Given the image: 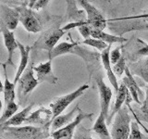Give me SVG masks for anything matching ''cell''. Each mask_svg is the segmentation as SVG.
<instances>
[{"mask_svg": "<svg viewBox=\"0 0 148 139\" xmlns=\"http://www.w3.org/2000/svg\"><path fill=\"white\" fill-rule=\"evenodd\" d=\"M131 125L132 119L128 109L126 107H122V109L116 114L110 130L112 139H128L131 133Z\"/></svg>", "mask_w": 148, "mask_h": 139, "instance_id": "1", "label": "cell"}, {"mask_svg": "<svg viewBox=\"0 0 148 139\" xmlns=\"http://www.w3.org/2000/svg\"><path fill=\"white\" fill-rule=\"evenodd\" d=\"M8 136L16 139H47L48 127H36L32 125L18 127H5Z\"/></svg>", "mask_w": 148, "mask_h": 139, "instance_id": "2", "label": "cell"}, {"mask_svg": "<svg viewBox=\"0 0 148 139\" xmlns=\"http://www.w3.org/2000/svg\"><path fill=\"white\" fill-rule=\"evenodd\" d=\"M17 8L20 12V21L26 31L32 34H37L42 31L40 18L37 16L34 10L28 7V1H21Z\"/></svg>", "mask_w": 148, "mask_h": 139, "instance_id": "3", "label": "cell"}, {"mask_svg": "<svg viewBox=\"0 0 148 139\" xmlns=\"http://www.w3.org/2000/svg\"><path fill=\"white\" fill-rule=\"evenodd\" d=\"M88 88H89V85H81L79 88H77L75 91L69 93V94L66 96L56 97L49 105L50 109L52 110V113H53V120L55 118H57L58 116L61 115L63 111L66 109L74 100H76L78 97L82 96L83 93H84Z\"/></svg>", "mask_w": 148, "mask_h": 139, "instance_id": "4", "label": "cell"}, {"mask_svg": "<svg viewBox=\"0 0 148 139\" xmlns=\"http://www.w3.org/2000/svg\"><path fill=\"white\" fill-rule=\"evenodd\" d=\"M64 34L65 32L60 28H50L39 36V38L32 45V48L46 50L49 54L55 48V46L58 45V42L64 35Z\"/></svg>", "mask_w": 148, "mask_h": 139, "instance_id": "5", "label": "cell"}, {"mask_svg": "<svg viewBox=\"0 0 148 139\" xmlns=\"http://www.w3.org/2000/svg\"><path fill=\"white\" fill-rule=\"evenodd\" d=\"M79 3L86 13L88 25L94 30L104 31V29L106 27V24H108V21L106 20V18L103 16L101 11L86 0H81V1H79Z\"/></svg>", "mask_w": 148, "mask_h": 139, "instance_id": "6", "label": "cell"}, {"mask_svg": "<svg viewBox=\"0 0 148 139\" xmlns=\"http://www.w3.org/2000/svg\"><path fill=\"white\" fill-rule=\"evenodd\" d=\"M92 116H94V113H86L80 109L76 118L74 119L72 122L51 133V137L53 139H72L74 137L76 128L81 124L82 120L84 119H92Z\"/></svg>", "mask_w": 148, "mask_h": 139, "instance_id": "7", "label": "cell"}, {"mask_svg": "<svg viewBox=\"0 0 148 139\" xmlns=\"http://www.w3.org/2000/svg\"><path fill=\"white\" fill-rule=\"evenodd\" d=\"M0 21L9 31L13 32L20 22V12L18 8H11L5 4H0Z\"/></svg>", "mask_w": 148, "mask_h": 139, "instance_id": "8", "label": "cell"}, {"mask_svg": "<svg viewBox=\"0 0 148 139\" xmlns=\"http://www.w3.org/2000/svg\"><path fill=\"white\" fill-rule=\"evenodd\" d=\"M18 92L20 96H27L31 92L34 91V88L38 85V80L34 77V71L32 63L27 67L26 71L22 74L21 79L18 82Z\"/></svg>", "mask_w": 148, "mask_h": 139, "instance_id": "9", "label": "cell"}, {"mask_svg": "<svg viewBox=\"0 0 148 139\" xmlns=\"http://www.w3.org/2000/svg\"><path fill=\"white\" fill-rule=\"evenodd\" d=\"M95 82L97 87H98V91L100 95V108H101L100 112L103 113L106 120H108L109 114V106H110L113 93L111 88L108 85H106V83H105V81L101 76H97L95 78Z\"/></svg>", "mask_w": 148, "mask_h": 139, "instance_id": "10", "label": "cell"}, {"mask_svg": "<svg viewBox=\"0 0 148 139\" xmlns=\"http://www.w3.org/2000/svg\"><path fill=\"white\" fill-rule=\"evenodd\" d=\"M53 120V113L50 109L41 107L40 109L32 112L25 120V123L28 124H38L42 127L51 126V122Z\"/></svg>", "mask_w": 148, "mask_h": 139, "instance_id": "11", "label": "cell"}, {"mask_svg": "<svg viewBox=\"0 0 148 139\" xmlns=\"http://www.w3.org/2000/svg\"><path fill=\"white\" fill-rule=\"evenodd\" d=\"M34 71L36 72V77L39 83L46 82L51 85H56L58 81V78L53 72L52 60L40 63L38 66L34 67Z\"/></svg>", "mask_w": 148, "mask_h": 139, "instance_id": "12", "label": "cell"}, {"mask_svg": "<svg viewBox=\"0 0 148 139\" xmlns=\"http://www.w3.org/2000/svg\"><path fill=\"white\" fill-rule=\"evenodd\" d=\"M0 28H1V32L3 34L4 44L8 51V59H7V61L5 62V64L6 65L8 64V65H11V66H14L12 58H13L14 52H15V50L18 48V41L15 38L14 32L9 31L1 21H0Z\"/></svg>", "mask_w": 148, "mask_h": 139, "instance_id": "13", "label": "cell"}, {"mask_svg": "<svg viewBox=\"0 0 148 139\" xmlns=\"http://www.w3.org/2000/svg\"><path fill=\"white\" fill-rule=\"evenodd\" d=\"M122 83L125 85V86L127 87V89L129 90L130 94H131L132 100L134 102H136L137 104L141 105V97H143V92L140 88V86L138 85V83H136L135 79H134L133 75L132 72H130V69L127 66L126 70H125V77L123 78Z\"/></svg>", "mask_w": 148, "mask_h": 139, "instance_id": "14", "label": "cell"}, {"mask_svg": "<svg viewBox=\"0 0 148 139\" xmlns=\"http://www.w3.org/2000/svg\"><path fill=\"white\" fill-rule=\"evenodd\" d=\"M110 48H111V45H108V48H106L103 52L101 53V60H102V64L106 70V75H108V81L111 83V85L113 86L115 92L117 93L119 90V85L118 83V79L114 74L113 69L111 67V62H110V58H109V54H110Z\"/></svg>", "mask_w": 148, "mask_h": 139, "instance_id": "15", "label": "cell"}, {"mask_svg": "<svg viewBox=\"0 0 148 139\" xmlns=\"http://www.w3.org/2000/svg\"><path fill=\"white\" fill-rule=\"evenodd\" d=\"M18 50H20V53H21V61H20V65H18V67L15 78H14V81H13V83L15 85L18 83V82L21 79V75L26 71L27 66H28V62H29L30 52H31V49H32L31 46H29V45L24 46L18 41Z\"/></svg>", "mask_w": 148, "mask_h": 139, "instance_id": "16", "label": "cell"}, {"mask_svg": "<svg viewBox=\"0 0 148 139\" xmlns=\"http://www.w3.org/2000/svg\"><path fill=\"white\" fill-rule=\"evenodd\" d=\"M128 93H129V90L127 89V87L125 86L123 83L121 85H119V90L116 93V94H117L116 95V101L114 103V106L112 107V109H111V111L108 114V118L106 120V124H110L114 116H116V114L122 109L124 102L126 101Z\"/></svg>", "mask_w": 148, "mask_h": 139, "instance_id": "17", "label": "cell"}, {"mask_svg": "<svg viewBox=\"0 0 148 139\" xmlns=\"http://www.w3.org/2000/svg\"><path fill=\"white\" fill-rule=\"evenodd\" d=\"M79 109H80V108H79V105H77L75 108L69 111V113L64 114V115H59L57 118H55L52 120V122H51V131H52V133L72 122L74 119L76 118V116L78 114L77 112H79Z\"/></svg>", "mask_w": 148, "mask_h": 139, "instance_id": "18", "label": "cell"}, {"mask_svg": "<svg viewBox=\"0 0 148 139\" xmlns=\"http://www.w3.org/2000/svg\"><path fill=\"white\" fill-rule=\"evenodd\" d=\"M80 42H62V43L58 44L55 46V48L48 54L49 60H52L53 58L58 57V56L65 55V54H75L77 46L80 45Z\"/></svg>", "mask_w": 148, "mask_h": 139, "instance_id": "19", "label": "cell"}, {"mask_svg": "<svg viewBox=\"0 0 148 139\" xmlns=\"http://www.w3.org/2000/svg\"><path fill=\"white\" fill-rule=\"evenodd\" d=\"M34 102H32L29 106H27L26 108H24L21 111H20V112H18L14 116H12L8 122L3 123L1 126L4 128L5 127H18V126H20V125H21L23 122H25V120L28 118V116L31 114L30 112H31L32 109L34 108Z\"/></svg>", "mask_w": 148, "mask_h": 139, "instance_id": "20", "label": "cell"}, {"mask_svg": "<svg viewBox=\"0 0 148 139\" xmlns=\"http://www.w3.org/2000/svg\"><path fill=\"white\" fill-rule=\"evenodd\" d=\"M128 67L132 75L141 77L146 83H148V58H143L137 62L132 63Z\"/></svg>", "mask_w": 148, "mask_h": 139, "instance_id": "21", "label": "cell"}, {"mask_svg": "<svg viewBox=\"0 0 148 139\" xmlns=\"http://www.w3.org/2000/svg\"><path fill=\"white\" fill-rule=\"evenodd\" d=\"M91 37L103 41L108 45H112L113 43H124V42L129 41L127 38H124L122 36L110 34H108V32H105L104 31H98V30H94V29L92 30Z\"/></svg>", "mask_w": 148, "mask_h": 139, "instance_id": "22", "label": "cell"}, {"mask_svg": "<svg viewBox=\"0 0 148 139\" xmlns=\"http://www.w3.org/2000/svg\"><path fill=\"white\" fill-rule=\"evenodd\" d=\"M106 122V118L105 117L103 113L100 112L98 118L96 119L94 124L92 130L100 137V139H112L110 132L108 129V124Z\"/></svg>", "mask_w": 148, "mask_h": 139, "instance_id": "23", "label": "cell"}, {"mask_svg": "<svg viewBox=\"0 0 148 139\" xmlns=\"http://www.w3.org/2000/svg\"><path fill=\"white\" fill-rule=\"evenodd\" d=\"M7 65L3 63L4 71H5V82H4V100H5V106L12 103L15 100V85L8 80V73H7Z\"/></svg>", "mask_w": 148, "mask_h": 139, "instance_id": "24", "label": "cell"}, {"mask_svg": "<svg viewBox=\"0 0 148 139\" xmlns=\"http://www.w3.org/2000/svg\"><path fill=\"white\" fill-rule=\"evenodd\" d=\"M75 1H67L68 8H67V16L69 20H74V21H80L86 20L84 10H78L76 8Z\"/></svg>", "mask_w": 148, "mask_h": 139, "instance_id": "25", "label": "cell"}, {"mask_svg": "<svg viewBox=\"0 0 148 139\" xmlns=\"http://www.w3.org/2000/svg\"><path fill=\"white\" fill-rule=\"evenodd\" d=\"M18 109V106L15 103V102H12V103L5 106V109L3 111V114L1 115V117H0V125H2L3 123L8 122L12 116L15 115Z\"/></svg>", "mask_w": 148, "mask_h": 139, "instance_id": "26", "label": "cell"}, {"mask_svg": "<svg viewBox=\"0 0 148 139\" xmlns=\"http://www.w3.org/2000/svg\"><path fill=\"white\" fill-rule=\"evenodd\" d=\"M82 44L83 45H89V46H92V47H95L96 48L97 50L99 51H103L108 47V45L106 43H105V42L101 41V40H98V39H95V38H92V37H91V38L89 39H85L83 40L82 42H81Z\"/></svg>", "mask_w": 148, "mask_h": 139, "instance_id": "27", "label": "cell"}, {"mask_svg": "<svg viewBox=\"0 0 148 139\" xmlns=\"http://www.w3.org/2000/svg\"><path fill=\"white\" fill-rule=\"evenodd\" d=\"M128 139H148V137L145 136L141 132L140 128H139V125L136 122H132L131 133H130V136Z\"/></svg>", "mask_w": 148, "mask_h": 139, "instance_id": "28", "label": "cell"}, {"mask_svg": "<svg viewBox=\"0 0 148 139\" xmlns=\"http://www.w3.org/2000/svg\"><path fill=\"white\" fill-rule=\"evenodd\" d=\"M136 55L138 57L148 56V44L140 38L136 39Z\"/></svg>", "mask_w": 148, "mask_h": 139, "instance_id": "29", "label": "cell"}, {"mask_svg": "<svg viewBox=\"0 0 148 139\" xmlns=\"http://www.w3.org/2000/svg\"><path fill=\"white\" fill-rule=\"evenodd\" d=\"M127 68L126 65V60H125L124 57H122L119 59V61L117 62L115 65H113V72L114 74L116 75V77H120L122 74L125 72V70Z\"/></svg>", "mask_w": 148, "mask_h": 139, "instance_id": "30", "label": "cell"}, {"mask_svg": "<svg viewBox=\"0 0 148 139\" xmlns=\"http://www.w3.org/2000/svg\"><path fill=\"white\" fill-rule=\"evenodd\" d=\"M141 120L148 122V86L146 87L145 92V98L143 102V105L141 107Z\"/></svg>", "mask_w": 148, "mask_h": 139, "instance_id": "31", "label": "cell"}, {"mask_svg": "<svg viewBox=\"0 0 148 139\" xmlns=\"http://www.w3.org/2000/svg\"><path fill=\"white\" fill-rule=\"evenodd\" d=\"M48 0H38V1H28V7L32 10H40L48 5Z\"/></svg>", "mask_w": 148, "mask_h": 139, "instance_id": "32", "label": "cell"}, {"mask_svg": "<svg viewBox=\"0 0 148 139\" xmlns=\"http://www.w3.org/2000/svg\"><path fill=\"white\" fill-rule=\"evenodd\" d=\"M122 58L121 52H120V47H115L113 50H110V54H109V58H110V62L113 65H115L117 62L119 61V59Z\"/></svg>", "mask_w": 148, "mask_h": 139, "instance_id": "33", "label": "cell"}, {"mask_svg": "<svg viewBox=\"0 0 148 139\" xmlns=\"http://www.w3.org/2000/svg\"><path fill=\"white\" fill-rule=\"evenodd\" d=\"M73 139H95V138H92L91 136L89 130H86L82 126H81V128L76 132Z\"/></svg>", "mask_w": 148, "mask_h": 139, "instance_id": "34", "label": "cell"}, {"mask_svg": "<svg viewBox=\"0 0 148 139\" xmlns=\"http://www.w3.org/2000/svg\"><path fill=\"white\" fill-rule=\"evenodd\" d=\"M78 30H79V32H80V34H82V36L84 38V40L91 38V34H92V29L89 25H84V26L79 27Z\"/></svg>", "mask_w": 148, "mask_h": 139, "instance_id": "35", "label": "cell"}, {"mask_svg": "<svg viewBox=\"0 0 148 139\" xmlns=\"http://www.w3.org/2000/svg\"><path fill=\"white\" fill-rule=\"evenodd\" d=\"M1 78V77H0ZM4 90V83H2V81H1V79H0V93H2Z\"/></svg>", "mask_w": 148, "mask_h": 139, "instance_id": "36", "label": "cell"}, {"mask_svg": "<svg viewBox=\"0 0 148 139\" xmlns=\"http://www.w3.org/2000/svg\"><path fill=\"white\" fill-rule=\"evenodd\" d=\"M2 108H3V103H2V101H1V99H0V111H1Z\"/></svg>", "mask_w": 148, "mask_h": 139, "instance_id": "37", "label": "cell"}, {"mask_svg": "<svg viewBox=\"0 0 148 139\" xmlns=\"http://www.w3.org/2000/svg\"><path fill=\"white\" fill-rule=\"evenodd\" d=\"M143 128H145V127H143ZM145 131H146V133H148V130H147V129H146V128H145Z\"/></svg>", "mask_w": 148, "mask_h": 139, "instance_id": "38", "label": "cell"}, {"mask_svg": "<svg viewBox=\"0 0 148 139\" xmlns=\"http://www.w3.org/2000/svg\"><path fill=\"white\" fill-rule=\"evenodd\" d=\"M47 139H53V138H47Z\"/></svg>", "mask_w": 148, "mask_h": 139, "instance_id": "39", "label": "cell"}]
</instances>
